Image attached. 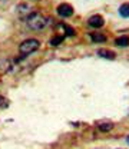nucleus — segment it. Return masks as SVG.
Returning a JSON list of instances; mask_svg holds the SVG:
<instances>
[{"mask_svg":"<svg viewBox=\"0 0 129 149\" xmlns=\"http://www.w3.org/2000/svg\"><path fill=\"white\" fill-rule=\"evenodd\" d=\"M56 12L60 17H69V16L73 15V7L70 4H68V3H62V4L57 6Z\"/></svg>","mask_w":129,"mask_h":149,"instance_id":"obj_3","label":"nucleus"},{"mask_svg":"<svg viewBox=\"0 0 129 149\" xmlns=\"http://www.w3.org/2000/svg\"><path fill=\"white\" fill-rule=\"evenodd\" d=\"M119 15L122 17H129V3H123L119 7Z\"/></svg>","mask_w":129,"mask_h":149,"instance_id":"obj_9","label":"nucleus"},{"mask_svg":"<svg viewBox=\"0 0 129 149\" xmlns=\"http://www.w3.org/2000/svg\"><path fill=\"white\" fill-rule=\"evenodd\" d=\"M63 27H65V32H66V36H75V30L70 27V26H68V24H62Z\"/></svg>","mask_w":129,"mask_h":149,"instance_id":"obj_11","label":"nucleus"},{"mask_svg":"<svg viewBox=\"0 0 129 149\" xmlns=\"http://www.w3.org/2000/svg\"><path fill=\"white\" fill-rule=\"evenodd\" d=\"M99 130L100 132H109V130L113 129V123L112 122H105V123H99Z\"/></svg>","mask_w":129,"mask_h":149,"instance_id":"obj_10","label":"nucleus"},{"mask_svg":"<svg viewBox=\"0 0 129 149\" xmlns=\"http://www.w3.org/2000/svg\"><path fill=\"white\" fill-rule=\"evenodd\" d=\"M39 47H40V42L37 39H26L19 45V52L23 56H27L35 53Z\"/></svg>","mask_w":129,"mask_h":149,"instance_id":"obj_2","label":"nucleus"},{"mask_svg":"<svg viewBox=\"0 0 129 149\" xmlns=\"http://www.w3.org/2000/svg\"><path fill=\"white\" fill-rule=\"evenodd\" d=\"M98 55L100 56V57L109 59V60H113V59L116 57V53L112 52V50H109V49H99V50H98Z\"/></svg>","mask_w":129,"mask_h":149,"instance_id":"obj_5","label":"nucleus"},{"mask_svg":"<svg viewBox=\"0 0 129 149\" xmlns=\"http://www.w3.org/2000/svg\"><path fill=\"white\" fill-rule=\"evenodd\" d=\"M7 105V102L4 100V97L3 96H0V106H6Z\"/></svg>","mask_w":129,"mask_h":149,"instance_id":"obj_12","label":"nucleus"},{"mask_svg":"<svg viewBox=\"0 0 129 149\" xmlns=\"http://www.w3.org/2000/svg\"><path fill=\"white\" fill-rule=\"evenodd\" d=\"M88 24L91 27H93V29H99V27H102L105 24V20H103V17L100 15H93V16L88 19Z\"/></svg>","mask_w":129,"mask_h":149,"instance_id":"obj_4","label":"nucleus"},{"mask_svg":"<svg viewBox=\"0 0 129 149\" xmlns=\"http://www.w3.org/2000/svg\"><path fill=\"white\" fill-rule=\"evenodd\" d=\"M126 142H128V143H129V135H128V136H126Z\"/></svg>","mask_w":129,"mask_h":149,"instance_id":"obj_13","label":"nucleus"},{"mask_svg":"<svg viewBox=\"0 0 129 149\" xmlns=\"http://www.w3.org/2000/svg\"><path fill=\"white\" fill-rule=\"evenodd\" d=\"M91 39H92L93 43H103V42H106V36L103 33H99V32L91 33Z\"/></svg>","mask_w":129,"mask_h":149,"instance_id":"obj_6","label":"nucleus"},{"mask_svg":"<svg viewBox=\"0 0 129 149\" xmlns=\"http://www.w3.org/2000/svg\"><path fill=\"white\" fill-rule=\"evenodd\" d=\"M63 40H65V36H62V35H56V36L49 39V45H50V46H59V45H62Z\"/></svg>","mask_w":129,"mask_h":149,"instance_id":"obj_8","label":"nucleus"},{"mask_svg":"<svg viewBox=\"0 0 129 149\" xmlns=\"http://www.w3.org/2000/svg\"><path fill=\"white\" fill-rule=\"evenodd\" d=\"M115 45L119 47H128L129 46V36H119L115 39Z\"/></svg>","mask_w":129,"mask_h":149,"instance_id":"obj_7","label":"nucleus"},{"mask_svg":"<svg viewBox=\"0 0 129 149\" xmlns=\"http://www.w3.org/2000/svg\"><path fill=\"white\" fill-rule=\"evenodd\" d=\"M26 23H27V26L32 30H43L46 27V24H47V19L43 15L37 13V12H33V13L27 15Z\"/></svg>","mask_w":129,"mask_h":149,"instance_id":"obj_1","label":"nucleus"}]
</instances>
